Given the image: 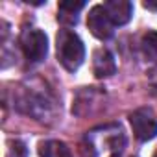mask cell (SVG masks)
Returning a JSON list of instances; mask_svg holds the SVG:
<instances>
[{
    "mask_svg": "<svg viewBox=\"0 0 157 157\" xmlns=\"http://www.w3.org/2000/svg\"><path fill=\"white\" fill-rule=\"evenodd\" d=\"M142 50L146 57L151 61H157V32H148L142 37Z\"/></svg>",
    "mask_w": 157,
    "mask_h": 157,
    "instance_id": "obj_9",
    "label": "cell"
},
{
    "mask_svg": "<svg viewBox=\"0 0 157 157\" xmlns=\"http://www.w3.org/2000/svg\"><path fill=\"white\" fill-rule=\"evenodd\" d=\"M56 54L63 68H67L68 72H76L85 59L83 41L70 30H59L56 39Z\"/></svg>",
    "mask_w": 157,
    "mask_h": 157,
    "instance_id": "obj_1",
    "label": "cell"
},
{
    "mask_svg": "<svg viewBox=\"0 0 157 157\" xmlns=\"http://www.w3.org/2000/svg\"><path fill=\"white\" fill-rule=\"evenodd\" d=\"M93 72L96 78H109L117 72V65H115V57L109 50L100 48L93 54Z\"/></svg>",
    "mask_w": 157,
    "mask_h": 157,
    "instance_id": "obj_6",
    "label": "cell"
},
{
    "mask_svg": "<svg viewBox=\"0 0 157 157\" xmlns=\"http://www.w3.org/2000/svg\"><path fill=\"white\" fill-rule=\"evenodd\" d=\"M87 26H89L91 33H93L96 39H100V41H107V39H111V37H113V32H115V30H113L115 24L111 22L109 15H107L105 8H104L102 4L93 6V8L89 10V15H87Z\"/></svg>",
    "mask_w": 157,
    "mask_h": 157,
    "instance_id": "obj_4",
    "label": "cell"
},
{
    "mask_svg": "<svg viewBox=\"0 0 157 157\" xmlns=\"http://www.w3.org/2000/svg\"><path fill=\"white\" fill-rule=\"evenodd\" d=\"M39 155L41 157H72L70 150L61 140H44L39 144Z\"/></svg>",
    "mask_w": 157,
    "mask_h": 157,
    "instance_id": "obj_8",
    "label": "cell"
},
{
    "mask_svg": "<svg viewBox=\"0 0 157 157\" xmlns=\"http://www.w3.org/2000/svg\"><path fill=\"white\" fill-rule=\"evenodd\" d=\"M142 6L146 10H151V11H157V2H151V0H146V2H142Z\"/></svg>",
    "mask_w": 157,
    "mask_h": 157,
    "instance_id": "obj_10",
    "label": "cell"
},
{
    "mask_svg": "<svg viewBox=\"0 0 157 157\" xmlns=\"http://www.w3.org/2000/svg\"><path fill=\"white\" fill-rule=\"evenodd\" d=\"M153 157H157V151H155V153H153Z\"/></svg>",
    "mask_w": 157,
    "mask_h": 157,
    "instance_id": "obj_11",
    "label": "cell"
},
{
    "mask_svg": "<svg viewBox=\"0 0 157 157\" xmlns=\"http://www.w3.org/2000/svg\"><path fill=\"white\" fill-rule=\"evenodd\" d=\"M21 48L28 61L41 63L48 54V37L37 28H28L21 33Z\"/></svg>",
    "mask_w": 157,
    "mask_h": 157,
    "instance_id": "obj_2",
    "label": "cell"
},
{
    "mask_svg": "<svg viewBox=\"0 0 157 157\" xmlns=\"http://www.w3.org/2000/svg\"><path fill=\"white\" fill-rule=\"evenodd\" d=\"M104 8L115 26H124L133 17V4L129 0H109L104 4Z\"/></svg>",
    "mask_w": 157,
    "mask_h": 157,
    "instance_id": "obj_5",
    "label": "cell"
},
{
    "mask_svg": "<svg viewBox=\"0 0 157 157\" xmlns=\"http://www.w3.org/2000/svg\"><path fill=\"white\" fill-rule=\"evenodd\" d=\"M57 8H59L57 19L63 24H76L78 22V11H82L85 8V2H82V0H78V2H74V0H63V2L57 4Z\"/></svg>",
    "mask_w": 157,
    "mask_h": 157,
    "instance_id": "obj_7",
    "label": "cell"
},
{
    "mask_svg": "<svg viewBox=\"0 0 157 157\" xmlns=\"http://www.w3.org/2000/svg\"><path fill=\"white\" fill-rule=\"evenodd\" d=\"M129 124L133 129V135L140 140H151L157 137V118L153 117V113L150 109H137L129 115Z\"/></svg>",
    "mask_w": 157,
    "mask_h": 157,
    "instance_id": "obj_3",
    "label": "cell"
}]
</instances>
